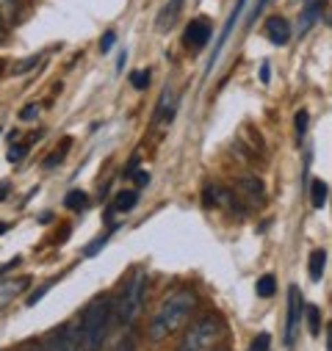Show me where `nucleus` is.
Masks as SVG:
<instances>
[{"instance_id":"nucleus-1","label":"nucleus","mask_w":332,"mask_h":351,"mask_svg":"<svg viewBox=\"0 0 332 351\" xmlns=\"http://www.w3.org/2000/svg\"><path fill=\"white\" fill-rule=\"evenodd\" d=\"M194 310H197V293H194L191 288H178V291H172L169 296H166V299L158 304V310L152 313L150 326H147V337L158 343V340H163V337L180 332V329L189 324V318H191Z\"/></svg>"},{"instance_id":"nucleus-2","label":"nucleus","mask_w":332,"mask_h":351,"mask_svg":"<svg viewBox=\"0 0 332 351\" xmlns=\"http://www.w3.org/2000/svg\"><path fill=\"white\" fill-rule=\"evenodd\" d=\"M111 315H114V304L111 296H100L95 299L80 315L78 324V337H80V351H100L106 332L111 326Z\"/></svg>"},{"instance_id":"nucleus-3","label":"nucleus","mask_w":332,"mask_h":351,"mask_svg":"<svg viewBox=\"0 0 332 351\" xmlns=\"http://www.w3.org/2000/svg\"><path fill=\"white\" fill-rule=\"evenodd\" d=\"M224 321L222 315L211 313V315H202L197 318L180 337L178 348L175 351H216L219 343L224 340Z\"/></svg>"},{"instance_id":"nucleus-4","label":"nucleus","mask_w":332,"mask_h":351,"mask_svg":"<svg viewBox=\"0 0 332 351\" xmlns=\"http://www.w3.org/2000/svg\"><path fill=\"white\" fill-rule=\"evenodd\" d=\"M144 299H147V274H144V269H136L133 274H130V280L125 282V288H122V296H119V302H117V321L122 324V326H130L139 315H141V310H144Z\"/></svg>"},{"instance_id":"nucleus-5","label":"nucleus","mask_w":332,"mask_h":351,"mask_svg":"<svg viewBox=\"0 0 332 351\" xmlns=\"http://www.w3.org/2000/svg\"><path fill=\"white\" fill-rule=\"evenodd\" d=\"M211 39V20L208 17H197L186 25V34H183V42L191 47V50H202Z\"/></svg>"},{"instance_id":"nucleus-6","label":"nucleus","mask_w":332,"mask_h":351,"mask_svg":"<svg viewBox=\"0 0 332 351\" xmlns=\"http://www.w3.org/2000/svg\"><path fill=\"white\" fill-rule=\"evenodd\" d=\"M299 315H302V296H299V288L291 285L288 291V324H285V346L294 343L296 337V329H299Z\"/></svg>"},{"instance_id":"nucleus-7","label":"nucleus","mask_w":332,"mask_h":351,"mask_svg":"<svg viewBox=\"0 0 332 351\" xmlns=\"http://www.w3.org/2000/svg\"><path fill=\"white\" fill-rule=\"evenodd\" d=\"M47 351H80L78 329L72 324L58 326V332H53V337H50V348Z\"/></svg>"},{"instance_id":"nucleus-8","label":"nucleus","mask_w":332,"mask_h":351,"mask_svg":"<svg viewBox=\"0 0 332 351\" xmlns=\"http://www.w3.org/2000/svg\"><path fill=\"white\" fill-rule=\"evenodd\" d=\"M238 194H244L249 202H261L266 194V186L255 174H244V178H238Z\"/></svg>"},{"instance_id":"nucleus-9","label":"nucleus","mask_w":332,"mask_h":351,"mask_svg":"<svg viewBox=\"0 0 332 351\" xmlns=\"http://www.w3.org/2000/svg\"><path fill=\"white\" fill-rule=\"evenodd\" d=\"M175 108H178V97H175V92L172 89H166L163 95H161V100H158V108H155V125H163V122H172V117H175Z\"/></svg>"},{"instance_id":"nucleus-10","label":"nucleus","mask_w":332,"mask_h":351,"mask_svg":"<svg viewBox=\"0 0 332 351\" xmlns=\"http://www.w3.org/2000/svg\"><path fill=\"white\" fill-rule=\"evenodd\" d=\"M266 36H269V42L272 45H288V39H291V25H288V20H283V17H272L269 23H266Z\"/></svg>"},{"instance_id":"nucleus-11","label":"nucleus","mask_w":332,"mask_h":351,"mask_svg":"<svg viewBox=\"0 0 332 351\" xmlns=\"http://www.w3.org/2000/svg\"><path fill=\"white\" fill-rule=\"evenodd\" d=\"M205 205H211V208H233V191L219 186V183H211L205 189Z\"/></svg>"},{"instance_id":"nucleus-12","label":"nucleus","mask_w":332,"mask_h":351,"mask_svg":"<svg viewBox=\"0 0 332 351\" xmlns=\"http://www.w3.org/2000/svg\"><path fill=\"white\" fill-rule=\"evenodd\" d=\"M244 6H246V0H235V9H233V14L227 17V23H224V28H222V36H219V45H216V50H213V56H211V64H208V66H213V64H216V58H219V53H222V47H224V42H227V36H230V31L235 28V23H238V17H241V12H244Z\"/></svg>"},{"instance_id":"nucleus-13","label":"nucleus","mask_w":332,"mask_h":351,"mask_svg":"<svg viewBox=\"0 0 332 351\" xmlns=\"http://www.w3.org/2000/svg\"><path fill=\"white\" fill-rule=\"evenodd\" d=\"M324 266H327V252H324V249H313V252H310V263H307V274H310L313 282L321 280Z\"/></svg>"},{"instance_id":"nucleus-14","label":"nucleus","mask_w":332,"mask_h":351,"mask_svg":"<svg viewBox=\"0 0 332 351\" xmlns=\"http://www.w3.org/2000/svg\"><path fill=\"white\" fill-rule=\"evenodd\" d=\"M180 9H183V0H169V6L158 14V28H169L175 23V17L180 14Z\"/></svg>"},{"instance_id":"nucleus-15","label":"nucleus","mask_w":332,"mask_h":351,"mask_svg":"<svg viewBox=\"0 0 332 351\" xmlns=\"http://www.w3.org/2000/svg\"><path fill=\"white\" fill-rule=\"evenodd\" d=\"M321 6H324L321 0H313V3H310V6L302 12V17H299V34H305V31H307V28L316 23V17L321 14Z\"/></svg>"},{"instance_id":"nucleus-16","label":"nucleus","mask_w":332,"mask_h":351,"mask_svg":"<svg viewBox=\"0 0 332 351\" xmlns=\"http://www.w3.org/2000/svg\"><path fill=\"white\" fill-rule=\"evenodd\" d=\"M136 202H139V194H136V191H119L117 199H114V210L128 213V210L136 208Z\"/></svg>"},{"instance_id":"nucleus-17","label":"nucleus","mask_w":332,"mask_h":351,"mask_svg":"<svg viewBox=\"0 0 332 351\" xmlns=\"http://www.w3.org/2000/svg\"><path fill=\"white\" fill-rule=\"evenodd\" d=\"M25 285H28V277H23V280H14V282H9V285H3V291H0V307H3V304H6L9 299H14V296H20Z\"/></svg>"},{"instance_id":"nucleus-18","label":"nucleus","mask_w":332,"mask_h":351,"mask_svg":"<svg viewBox=\"0 0 332 351\" xmlns=\"http://www.w3.org/2000/svg\"><path fill=\"white\" fill-rule=\"evenodd\" d=\"M327 194H329L327 183H324V180H313V186H310V199H313V208H324V205H327Z\"/></svg>"},{"instance_id":"nucleus-19","label":"nucleus","mask_w":332,"mask_h":351,"mask_svg":"<svg viewBox=\"0 0 332 351\" xmlns=\"http://www.w3.org/2000/svg\"><path fill=\"white\" fill-rule=\"evenodd\" d=\"M64 205H67L69 210H83V208L89 205V197L83 194V191H69L67 199H64Z\"/></svg>"},{"instance_id":"nucleus-20","label":"nucleus","mask_w":332,"mask_h":351,"mask_svg":"<svg viewBox=\"0 0 332 351\" xmlns=\"http://www.w3.org/2000/svg\"><path fill=\"white\" fill-rule=\"evenodd\" d=\"M258 296H263V299H269L272 293H274V288H277V280H274V274H263L261 280H258Z\"/></svg>"},{"instance_id":"nucleus-21","label":"nucleus","mask_w":332,"mask_h":351,"mask_svg":"<svg viewBox=\"0 0 332 351\" xmlns=\"http://www.w3.org/2000/svg\"><path fill=\"white\" fill-rule=\"evenodd\" d=\"M307 125H310V114H307L305 108H299V114L294 117V128H296V138H299V141L305 138V133H307Z\"/></svg>"},{"instance_id":"nucleus-22","label":"nucleus","mask_w":332,"mask_h":351,"mask_svg":"<svg viewBox=\"0 0 332 351\" xmlns=\"http://www.w3.org/2000/svg\"><path fill=\"white\" fill-rule=\"evenodd\" d=\"M69 144H72L69 138H61V144H58V147L53 149V155H50V158L45 160V166L50 169V166H56V163H61V160H64V155H67V149H69Z\"/></svg>"},{"instance_id":"nucleus-23","label":"nucleus","mask_w":332,"mask_h":351,"mask_svg":"<svg viewBox=\"0 0 332 351\" xmlns=\"http://www.w3.org/2000/svg\"><path fill=\"white\" fill-rule=\"evenodd\" d=\"M28 147H31L28 141H17V144H12V147H9V160H12V163L23 160V158H25V152H28Z\"/></svg>"},{"instance_id":"nucleus-24","label":"nucleus","mask_w":332,"mask_h":351,"mask_svg":"<svg viewBox=\"0 0 332 351\" xmlns=\"http://www.w3.org/2000/svg\"><path fill=\"white\" fill-rule=\"evenodd\" d=\"M147 83H150V72H144V69L130 72V86L133 89H147Z\"/></svg>"},{"instance_id":"nucleus-25","label":"nucleus","mask_w":332,"mask_h":351,"mask_svg":"<svg viewBox=\"0 0 332 351\" xmlns=\"http://www.w3.org/2000/svg\"><path fill=\"white\" fill-rule=\"evenodd\" d=\"M272 348V337L266 335V332H261L255 340H252V346H249V351H269Z\"/></svg>"},{"instance_id":"nucleus-26","label":"nucleus","mask_w":332,"mask_h":351,"mask_svg":"<svg viewBox=\"0 0 332 351\" xmlns=\"http://www.w3.org/2000/svg\"><path fill=\"white\" fill-rule=\"evenodd\" d=\"M114 351H139V343H136V335H125L117 346H114Z\"/></svg>"},{"instance_id":"nucleus-27","label":"nucleus","mask_w":332,"mask_h":351,"mask_svg":"<svg viewBox=\"0 0 332 351\" xmlns=\"http://www.w3.org/2000/svg\"><path fill=\"white\" fill-rule=\"evenodd\" d=\"M307 326H310V335H318L321 326H318V307H307Z\"/></svg>"},{"instance_id":"nucleus-28","label":"nucleus","mask_w":332,"mask_h":351,"mask_svg":"<svg viewBox=\"0 0 332 351\" xmlns=\"http://www.w3.org/2000/svg\"><path fill=\"white\" fill-rule=\"evenodd\" d=\"M114 39H117V34H114V31H106L103 39H100V53H108V50L114 47Z\"/></svg>"},{"instance_id":"nucleus-29","label":"nucleus","mask_w":332,"mask_h":351,"mask_svg":"<svg viewBox=\"0 0 332 351\" xmlns=\"http://www.w3.org/2000/svg\"><path fill=\"white\" fill-rule=\"evenodd\" d=\"M269 3H272V0H258V6L252 9V14H249V23H255V20H258V17L266 12V6H269Z\"/></svg>"},{"instance_id":"nucleus-30","label":"nucleus","mask_w":332,"mask_h":351,"mask_svg":"<svg viewBox=\"0 0 332 351\" xmlns=\"http://www.w3.org/2000/svg\"><path fill=\"white\" fill-rule=\"evenodd\" d=\"M20 117H23L25 122H31V119H36V117H39V106H25Z\"/></svg>"},{"instance_id":"nucleus-31","label":"nucleus","mask_w":332,"mask_h":351,"mask_svg":"<svg viewBox=\"0 0 332 351\" xmlns=\"http://www.w3.org/2000/svg\"><path fill=\"white\" fill-rule=\"evenodd\" d=\"M31 66H36V58H28V61H23V64H20L14 72H17V75H23V72H28Z\"/></svg>"},{"instance_id":"nucleus-32","label":"nucleus","mask_w":332,"mask_h":351,"mask_svg":"<svg viewBox=\"0 0 332 351\" xmlns=\"http://www.w3.org/2000/svg\"><path fill=\"white\" fill-rule=\"evenodd\" d=\"M147 183H150V174L147 171H139L136 174V186H147Z\"/></svg>"},{"instance_id":"nucleus-33","label":"nucleus","mask_w":332,"mask_h":351,"mask_svg":"<svg viewBox=\"0 0 332 351\" xmlns=\"http://www.w3.org/2000/svg\"><path fill=\"white\" fill-rule=\"evenodd\" d=\"M0 9H3L6 14H12L14 12V3H12V0H0Z\"/></svg>"},{"instance_id":"nucleus-34","label":"nucleus","mask_w":332,"mask_h":351,"mask_svg":"<svg viewBox=\"0 0 332 351\" xmlns=\"http://www.w3.org/2000/svg\"><path fill=\"white\" fill-rule=\"evenodd\" d=\"M261 80H263V83L269 80V64H263V66H261Z\"/></svg>"},{"instance_id":"nucleus-35","label":"nucleus","mask_w":332,"mask_h":351,"mask_svg":"<svg viewBox=\"0 0 332 351\" xmlns=\"http://www.w3.org/2000/svg\"><path fill=\"white\" fill-rule=\"evenodd\" d=\"M6 194H9V186H6V183H0V199H3Z\"/></svg>"},{"instance_id":"nucleus-36","label":"nucleus","mask_w":332,"mask_h":351,"mask_svg":"<svg viewBox=\"0 0 332 351\" xmlns=\"http://www.w3.org/2000/svg\"><path fill=\"white\" fill-rule=\"evenodd\" d=\"M329 351H332V324H329Z\"/></svg>"},{"instance_id":"nucleus-37","label":"nucleus","mask_w":332,"mask_h":351,"mask_svg":"<svg viewBox=\"0 0 332 351\" xmlns=\"http://www.w3.org/2000/svg\"><path fill=\"white\" fill-rule=\"evenodd\" d=\"M0 39H3V20H0Z\"/></svg>"},{"instance_id":"nucleus-38","label":"nucleus","mask_w":332,"mask_h":351,"mask_svg":"<svg viewBox=\"0 0 332 351\" xmlns=\"http://www.w3.org/2000/svg\"><path fill=\"white\" fill-rule=\"evenodd\" d=\"M0 232H6V224L3 221H0Z\"/></svg>"},{"instance_id":"nucleus-39","label":"nucleus","mask_w":332,"mask_h":351,"mask_svg":"<svg viewBox=\"0 0 332 351\" xmlns=\"http://www.w3.org/2000/svg\"><path fill=\"white\" fill-rule=\"evenodd\" d=\"M216 351H224V348H216Z\"/></svg>"}]
</instances>
